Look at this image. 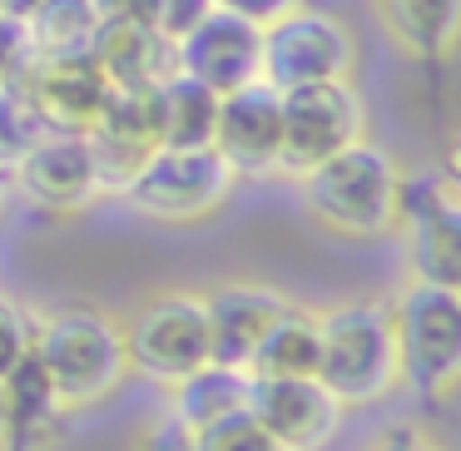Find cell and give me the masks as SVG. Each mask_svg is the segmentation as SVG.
<instances>
[{
    "mask_svg": "<svg viewBox=\"0 0 461 451\" xmlns=\"http://www.w3.org/2000/svg\"><path fill=\"white\" fill-rule=\"evenodd\" d=\"M352 65H357V45H352L348 21H338L332 11L293 5L288 15L263 25V80L273 90L312 80H352Z\"/></svg>",
    "mask_w": 461,
    "mask_h": 451,
    "instance_id": "obj_8",
    "label": "cell"
},
{
    "mask_svg": "<svg viewBox=\"0 0 461 451\" xmlns=\"http://www.w3.org/2000/svg\"><path fill=\"white\" fill-rule=\"evenodd\" d=\"M90 55L110 85H164L179 70L174 65V41H164L149 25H100Z\"/></svg>",
    "mask_w": 461,
    "mask_h": 451,
    "instance_id": "obj_18",
    "label": "cell"
},
{
    "mask_svg": "<svg viewBox=\"0 0 461 451\" xmlns=\"http://www.w3.org/2000/svg\"><path fill=\"white\" fill-rule=\"evenodd\" d=\"M249 377H318V312L288 302L249 357Z\"/></svg>",
    "mask_w": 461,
    "mask_h": 451,
    "instance_id": "obj_19",
    "label": "cell"
},
{
    "mask_svg": "<svg viewBox=\"0 0 461 451\" xmlns=\"http://www.w3.org/2000/svg\"><path fill=\"white\" fill-rule=\"evenodd\" d=\"M209 11H213V0H159V5H154V31H159L164 41H179V35H189Z\"/></svg>",
    "mask_w": 461,
    "mask_h": 451,
    "instance_id": "obj_28",
    "label": "cell"
},
{
    "mask_svg": "<svg viewBox=\"0 0 461 451\" xmlns=\"http://www.w3.org/2000/svg\"><path fill=\"white\" fill-rule=\"evenodd\" d=\"M372 451H441V446H437V441H427L421 431H411V427H397V431H387Z\"/></svg>",
    "mask_w": 461,
    "mask_h": 451,
    "instance_id": "obj_32",
    "label": "cell"
},
{
    "mask_svg": "<svg viewBox=\"0 0 461 451\" xmlns=\"http://www.w3.org/2000/svg\"><path fill=\"white\" fill-rule=\"evenodd\" d=\"M154 5L159 0H95L100 25H149L154 31Z\"/></svg>",
    "mask_w": 461,
    "mask_h": 451,
    "instance_id": "obj_30",
    "label": "cell"
},
{
    "mask_svg": "<svg viewBox=\"0 0 461 451\" xmlns=\"http://www.w3.org/2000/svg\"><path fill=\"white\" fill-rule=\"evenodd\" d=\"M41 5L45 0H0V15H5V21H31Z\"/></svg>",
    "mask_w": 461,
    "mask_h": 451,
    "instance_id": "obj_33",
    "label": "cell"
},
{
    "mask_svg": "<svg viewBox=\"0 0 461 451\" xmlns=\"http://www.w3.org/2000/svg\"><path fill=\"white\" fill-rule=\"evenodd\" d=\"M41 134H45V120L35 114L25 80H5L0 85V169H15Z\"/></svg>",
    "mask_w": 461,
    "mask_h": 451,
    "instance_id": "obj_24",
    "label": "cell"
},
{
    "mask_svg": "<svg viewBox=\"0 0 461 451\" xmlns=\"http://www.w3.org/2000/svg\"><path fill=\"white\" fill-rule=\"evenodd\" d=\"M15 184L35 209H50V213H80L104 194L90 140L85 134H55V130H45L31 144V154L15 164Z\"/></svg>",
    "mask_w": 461,
    "mask_h": 451,
    "instance_id": "obj_15",
    "label": "cell"
},
{
    "mask_svg": "<svg viewBox=\"0 0 461 451\" xmlns=\"http://www.w3.org/2000/svg\"><path fill=\"white\" fill-rule=\"evenodd\" d=\"M397 229L407 239L411 278L461 288V203L456 184L441 174L402 179L397 189Z\"/></svg>",
    "mask_w": 461,
    "mask_h": 451,
    "instance_id": "obj_9",
    "label": "cell"
},
{
    "mask_svg": "<svg viewBox=\"0 0 461 451\" xmlns=\"http://www.w3.org/2000/svg\"><path fill=\"white\" fill-rule=\"evenodd\" d=\"M35 50H31V35H25V21H5L0 15V85L5 80H25Z\"/></svg>",
    "mask_w": 461,
    "mask_h": 451,
    "instance_id": "obj_27",
    "label": "cell"
},
{
    "mask_svg": "<svg viewBox=\"0 0 461 451\" xmlns=\"http://www.w3.org/2000/svg\"><path fill=\"white\" fill-rule=\"evenodd\" d=\"M174 401L169 411L184 421L189 431L209 427V421L229 417V411H243L249 407V372L239 367H219V362H203V367H194L189 377L174 382Z\"/></svg>",
    "mask_w": 461,
    "mask_h": 451,
    "instance_id": "obj_21",
    "label": "cell"
},
{
    "mask_svg": "<svg viewBox=\"0 0 461 451\" xmlns=\"http://www.w3.org/2000/svg\"><path fill=\"white\" fill-rule=\"evenodd\" d=\"M283 308H288V298L278 288H263V283H223V288L203 293V312H209V362L249 372V357L258 352L263 332L278 322Z\"/></svg>",
    "mask_w": 461,
    "mask_h": 451,
    "instance_id": "obj_16",
    "label": "cell"
},
{
    "mask_svg": "<svg viewBox=\"0 0 461 451\" xmlns=\"http://www.w3.org/2000/svg\"><path fill=\"white\" fill-rule=\"evenodd\" d=\"M283 110V174H308L312 164H322L328 154L348 149L367 134V104H362L352 80H312L278 90Z\"/></svg>",
    "mask_w": 461,
    "mask_h": 451,
    "instance_id": "obj_6",
    "label": "cell"
},
{
    "mask_svg": "<svg viewBox=\"0 0 461 451\" xmlns=\"http://www.w3.org/2000/svg\"><path fill=\"white\" fill-rule=\"evenodd\" d=\"M392 35L407 55L437 65L456 50V31H461V0H382Z\"/></svg>",
    "mask_w": 461,
    "mask_h": 451,
    "instance_id": "obj_20",
    "label": "cell"
},
{
    "mask_svg": "<svg viewBox=\"0 0 461 451\" xmlns=\"http://www.w3.org/2000/svg\"><path fill=\"white\" fill-rule=\"evenodd\" d=\"M5 441L0 451H55L70 427V407L60 401L50 372L41 367L35 352H25L5 377Z\"/></svg>",
    "mask_w": 461,
    "mask_h": 451,
    "instance_id": "obj_17",
    "label": "cell"
},
{
    "mask_svg": "<svg viewBox=\"0 0 461 451\" xmlns=\"http://www.w3.org/2000/svg\"><path fill=\"white\" fill-rule=\"evenodd\" d=\"M140 451H194V431L184 427V421L174 417V411H164V417L154 421L149 431H144Z\"/></svg>",
    "mask_w": 461,
    "mask_h": 451,
    "instance_id": "obj_29",
    "label": "cell"
},
{
    "mask_svg": "<svg viewBox=\"0 0 461 451\" xmlns=\"http://www.w3.org/2000/svg\"><path fill=\"white\" fill-rule=\"evenodd\" d=\"M219 90L189 80V75L174 70L159 85V104H164V144H179V149H209L213 144V124H219Z\"/></svg>",
    "mask_w": 461,
    "mask_h": 451,
    "instance_id": "obj_22",
    "label": "cell"
},
{
    "mask_svg": "<svg viewBox=\"0 0 461 451\" xmlns=\"http://www.w3.org/2000/svg\"><path fill=\"white\" fill-rule=\"evenodd\" d=\"M35 55H90L100 35L95 0H45L41 11L25 21Z\"/></svg>",
    "mask_w": 461,
    "mask_h": 451,
    "instance_id": "obj_23",
    "label": "cell"
},
{
    "mask_svg": "<svg viewBox=\"0 0 461 451\" xmlns=\"http://www.w3.org/2000/svg\"><path fill=\"white\" fill-rule=\"evenodd\" d=\"M31 338H35V318L15 298L0 293V377H5L25 352H31Z\"/></svg>",
    "mask_w": 461,
    "mask_h": 451,
    "instance_id": "obj_26",
    "label": "cell"
},
{
    "mask_svg": "<svg viewBox=\"0 0 461 451\" xmlns=\"http://www.w3.org/2000/svg\"><path fill=\"white\" fill-rule=\"evenodd\" d=\"M0 203H5V169H0Z\"/></svg>",
    "mask_w": 461,
    "mask_h": 451,
    "instance_id": "obj_35",
    "label": "cell"
},
{
    "mask_svg": "<svg viewBox=\"0 0 461 451\" xmlns=\"http://www.w3.org/2000/svg\"><path fill=\"white\" fill-rule=\"evenodd\" d=\"M31 352L41 357V367L50 372L55 392L70 411L95 407V401L114 397L130 377V352H124V328L100 308H55L45 318H35Z\"/></svg>",
    "mask_w": 461,
    "mask_h": 451,
    "instance_id": "obj_3",
    "label": "cell"
},
{
    "mask_svg": "<svg viewBox=\"0 0 461 451\" xmlns=\"http://www.w3.org/2000/svg\"><path fill=\"white\" fill-rule=\"evenodd\" d=\"M318 382L342 407H377L402 387L387 298H348L318 312Z\"/></svg>",
    "mask_w": 461,
    "mask_h": 451,
    "instance_id": "obj_1",
    "label": "cell"
},
{
    "mask_svg": "<svg viewBox=\"0 0 461 451\" xmlns=\"http://www.w3.org/2000/svg\"><path fill=\"white\" fill-rule=\"evenodd\" d=\"M303 179V209L322 223L328 233L342 239H382L397 229V189L402 169L392 159V149L372 144L362 134L357 144L328 154L322 164H312Z\"/></svg>",
    "mask_w": 461,
    "mask_h": 451,
    "instance_id": "obj_2",
    "label": "cell"
},
{
    "mask_svg": "<svg viewBox=\"0 0 461 451\" xmlns=\"http://www.w3.org/2000/svg\"><path fill=\"white\" fill-rule=\"evenodd\" d=\"M0 441H5V387H0Z\"/></svg>",
    "mask_w": 461,
    "mask_h": 451,
    "instance_id": "obj_34",
    "label": "cell"
},
{
    "mask_svg": "<svg viewBox=\"0 0 461 451\" xmlns=\"http://www.w3.org/2000/svg\"><path fill=\"white\" fill-rule=\"evenodd\" d=\"M110 90L114 85L104 80L95 55H35L25 70V95L55 134H90Z\"/></svg>",
    "mask_w": 461,
    "mask_h": 451,
    "instance_id": "obj_14",
    "label": "cell"
},
{
    "mask_svg": "<svg viewBox=\"0 0 461 451\" xmlns=\"http://www.w3.org/2000/svg\"><path fill=\"white\" fill-rule=\"evenodd\" d=\"M174 65H179V75L219 95L243 90V85L263 80V25L213 5L189 35L174 41Z\"/></svg>",
    "mask_w": 461,
    "mask_h": 451,
    "instance_id": "obj_12",
    "label": "cell"
},
{
    "mask_svg": "<svg viewBox=\"0 0 461 451\" xmlns=\"http://www.w3.org/2000/svg\"><path fill=\"white\" fill-rule=\"evenodd\" d=\"M213 149L223 154V164H229L239 179H263V174H278L283 110H278V90H273L268 80H253V85L229 90L219 100Z\"/></svg>",
    "mask_w": 461,
    "mask_h": 451,
    "instance_id": "obj_13",
    "label": "cell"
},
{
    "mask_svg": "<svg viewBox=\"0 0 461 451\" xmlns=\"http://www.w3.org/2000/svg\"><path fill=\"white\" fill-rule=\"evenodd\" d=\"M85 140H90L104 194H120L140 174V164L164 144L159 85H114L110 100H104V114L95 120V130Z\"/></svg>",
    "mask_w": 461,
    "mask_h": 451,
    "instance_id": "obj_10",
    "label": "cell"
},
{
    "mask_svg": "<svg viewBox=\"0 0 461 451\" xmlns=\"http://www.w3.org/2000/svg\"><path fill=\"white\" fill-rule=\"evenodd\" d=\"M249 411L283 451H322L342 431V407L318 377H249Z\"/></svg>",
    "mask_w": 461,
    "mask_h": 451,
    "instance_id": "obj_11",
    "label": "cell"
},
{
    "mask_svg": "<svg viewBox=\"0 0 461 451\" xmlns=\"http://www.w3.org/2000/svg\"><path fill=\"white\" fill-rule=\"evenodd\" d=\"M130 372H144L159 387H174L209 362V312L203 293H159L124 322Z\"/></svg>",
    "mask_w": 461,
    "mask_h": 451,
    "instance_id": "obj_7",
    "label": "cell"
},
{
    "mask_svg": "<svg viewBox=\"0 0 461 451\" xmlns=\"http://www.w3.org/2000/svg\"><path fill=\"white\" fill-rule=\"evenodd\" d=\"M219 11H229V15H243V21H253V25H268V21H278V15H288L293 5H303V0H213Z\"/></svg>",
    "mask_w": 461,
    "mask_h": 451,
    "instance_id": "obj_31",
    "label": "cell"
},
{
    "mask_svg": "<svg viewBox=\"0 0 461 451\" xmlns=\"http://www.w3.org/2000/svg\"><path fill=\"white\" fill-rule=\"evenodd\" d=\"M239 189V174L223 164V154L213 149H179V144H159L149 159L140 164L124 199L159 223H203L223 209Z\"/></svg>",
    "mask_w": 461,
    "mask_h": 451,
    "instance_id": "obj_5",
    "label": "cell"
},
{
    "mask_svg": "<svg viewBox=\"0 0 461 451\" xmlns=\"http://www.w3.org/2000/svg\"><path fill=\"white\" fill-rule=\"evenodd\" d=\"M194 451H283V446L263 431V421L243 407V411H229V417H219V421L194 431Z\"/></svg>",
    "mask_w": 461,
    "mask_h": 451,
    "instance_id": "obj_25",
    "label": "cell"
},
{
    "mask_svg": "<svg viewBox=\"0 0 461 451\" xmlns=\"http://www.w3.org/2000/svg\"><path fill=\"white\" fill-rule=\"evenodd\" d=\"M392 332H397L402 382L427 401H447L461 377V293L411 278L392 298Z\"/></svg>",
    "mask_w": 461,
    "mask_h": 451,
    "instance_id": "obj_4",
    "label": "cell"
}]
</instances>
